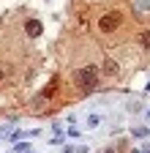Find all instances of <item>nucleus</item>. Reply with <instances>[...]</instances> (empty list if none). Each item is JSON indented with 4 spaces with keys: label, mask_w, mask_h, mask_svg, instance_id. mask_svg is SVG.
<instances>
[{
    "label": "nucleus",
    "mask_w": 150,
    "mask_h": 153,
    "mask_svg": "<svg viewBox=\"0 0 150 153\" xmlns=\"http://www.w3.org/2000/svg\"><path fill=\"white\" fill-rule=\"evenodd\" d=\"M96 79H98V68L96 66H85V68H77V71H74V82H77L82 90L96 88Z\"/></svg>",
    "instance_id": "nucleus-1"
},
{
    "label": "nucleus",
    "mask_w": 150,
    "mask_h": 153,
    "mask_svg": "<svg viewBox=\"0 0 150 153\" xmlns=\"http://www.w3.org/2000/svg\"><path fill=\"white\" fill-rule=\"evenodd\" d=\"M117 25H120V14H117V11H109V14H104V16L98 19V27H101L104 33L117 30Z\"/></svg>",
    "instance_id": "nucleus-2"
},
{
    "label": "nucleus",
    "mask_w": 150,
    "mask_h": 153,
    "mask_svg": "<svg viewBox=\"0 0 150 153\" xmlns=\"http://www.w3.org/2000/svg\"><path fill=\"white\" fill-rule=\"evenodd\" d=\"M25 30H27V36H41V22L38 19H30V22L25 25Z\"/></svg>",
    "instance_id": "nucleus-3"
},
{
    "label": "nucleus",
    "mask_w": 150,
    "mask_h": 153,
    "mask_svg": "<svg viewBox=\"0 0 150 153\" xmlns=\"http://www.w3.org/2000/svg\"><path fill=\"white\" fill-rule=\"evenodd\" d=\"M101 120H104L101 115H87V128H98V126H101Z\"/></svg>",
    "instance_id": "nucleus-4"
},
{
    "label": "nucleus",
    "mask_w": 150,
    "mask_h": 153,
    "mask_svg": "<svg viewBox=\"0 0 150 153\" xmlns=\"http://www.w3.org/2000/svg\"><path fill=\"white\" fill-rule=\"evenodd\" d=\"M139 44L142 47H150V30H142L139 33Z\"/></svg>",
    "instance_id": "nucleus-5"
},
{
    "label": "nucleus",
    "mask_w": 150,
    "mask_h": 153,
    "mask_svg": "<svg viewBox=\"0 0 150 153\" xmlns=\"http://www.w3.org/2000/svg\"><path fill=\"white\" fill-rule=\"evenodd\" d=\"M134 8H137V11H147L150 3H147V0H134Z\"/></svg>",
    "instance_id": "nucleus-6"
},
{
    "label": "nucleus",
    "mask_w": 150,
    "mask_h": 153,
    "mask_svg": "<svg viewBox=\"0 0 150 153\" xmlns=\"http://www.w3.org/2000/svg\"><path fill=\"white\" fill-rule=\"evenodd\" d=\"M134 137H147V128H145V126H137V128H134Z\"/></svg>",
    "instance_id": "nucleus-7"
},
{
    "label": "nucleus",
    "mask_w": 150,
    "mask_h": 153,
    "mask_svg": "<svg viewBox=\"0 0 150 153\" xmlns=\"http://www.w3.org/2000/svg\"><path fill=\"white\" fill-rule=\"evenodd\" d=\"M27 148H30V145H27V142H19V145H16V148H14V150H16V153H27Z\"/></svg>",
    "instance_id": "nucleus-8"
},
{
    "label": "nucleus",
    "mask_w": 150,
    "mask_h": 153,
    "mask_svg": "<svg viewBox=\"0 0 150 153\" xmlns=\"http://www.w3.org/2000/svg\"><path fill=\"white\" fill-rule=\"evenodd\" d=\"M139 109H142V104H137V101H131V104H128V112H139Z\"/></svg>",
    "instance_id": "nucleus-9"
},
{
    "label": "nucleus",
    "mask_w": 150,
    "mask_h": 153,
    "mask_svg": "<svg viewBox=\"0 0 150 153\" xmlns=\"http://www.w3.org/2000/svg\"><path fill=\"white\" fill-rule=\"evenodd\" d=\"M142 153H150V145H142Z\"/></svg>",
    "instance_id": "nucleus-10"
},
{
    "label": "nucleus",
    "mask_w": 150,
    "mask_h": 153,
    "mask_svg": "<svg viewBox=\"0 0 150 153\" xmlns=\"http://www.w3.org/2000/svg\"><path fill=\"white\" fill-rule=\"evenodd\" d=\"M104 153H117V150H115V148H106V150H104Z\"/></svg>",
    "instance_id": "nucleus-11"
},
{
    "label": "nucleus",
    "mask_w": 150,
    "mask_h": 153,
    "mask_svg": "<svg viewBox=\"0 0 150 153\" xmlns=\"http://www.w3.org/2000/svg\"><path fill=\"white\" fill-rule=\"evenodd\" d=\"M0 82H3V71H0Z\"/></svg>",
    "instance_id": "nucleus-12"
},
{
    "label": "nucleus",
    "mask_w": 150,
    "mask_h": 153,
    "mask_svg": "<svg viewBox=\"0 0 150 153\" xmlns=\"http://www.w3.org/2000/svg\"><path fill=\"white\" fill-rule=\"evenodd\" d=\"M147 120H150V112H147Z\"/></svg>",
    "instance_id": "nucleus-13"
}]
</instances>
